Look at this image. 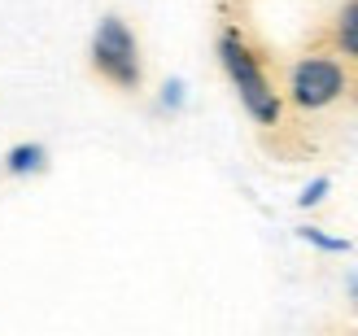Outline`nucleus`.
Here are the masks:
<instances>
[{
  "mask_svg": "<svg viewBox=\"0 0 358 336\" xmlns=\"http://www.w3.org/2000/svg\"><path fill=\"white\" fill-rule=\"evenodd\" d=\"M219 61H223V70H227L231 87L241 92V105L249 110V118L262 122V127L280 122V96H275V87H271V79L262 75L258 57L249 52V44L241 40L236 31H223V35H219Z\"/></svg>",
  "mask_w": 358,
  "mask_h": 336,
  "instance_id": "obj_1",
  "label": "nucleus"
},
{
  "mask_svg": "<svg viewBox=\"0 0 358 336\" xmlns=\"http://www.w3.org/2000/svg\"><path fill=\"white\" fill-rule=\"evenodd\" d=\"M92 70L105 79V83H114L122 87V92H136L140 87V44H136V35L131 27L122 22L118 13H105L101 22H96V35H92Z\"/></svg>",
  "mask_w": 358,
  "mask_h": 336,
  "instance_id": "obj_2",
  "label": "nucleus"
},
{
  "mask_svg": "<svg viewBox=\"0 0 358 336\" xmlns=\"http://www.w3.org/2000/svg\"><path fill=\"white\" fill-rule=\"evenodd\" d=\"M341 92H345V70L336 57H301L293 66L289 96L301 110H324V105H332Z\"/></svg>",
  "mask_w": 358,
  "mask_h": 336,
  "instance_id": "obj_3",
  "label": "nucleus"
},
{
  "mask_svg": "<svg viewBox=\"0 0 358 336\" xmlns=\"http://www.w3.org/2000/svg\"><path fill=\"white\" fill-rule=\"evenodd\" d=\"M44 162H48L44 145H13L5 153V170L9 175H35V170H44Z\"/></svg>",
  "mask_w": 358,
  "mask_h": 336,
  "instance_id": "obj_4",
  "label": "nucleus"
},
{
  "mask_svg": "<svg viewBox=\"0 0 358 336\" xmlns=\"http://www.w3.org/2000/svg\"><path fill=\"white\" fill-rule=\"evenodd\" d=\"M336 44H341V52L358 57V0H350L336 17Z\"/></svg>",
  "mask_w": 358,
  "mask_h": 336,
  "instance_id": "obj_5",
  "label": "nucleus"
},
{
  "mask_svg": "<svg viewBox=\"0 0 358 336\" xmlns=\"http://www.w3.org/2000/svg\"><path fill=\"white\" fill-rule=\"evenodd\" d=\"M301 240H310V244H319V249H328V254H345V249H350L345 240H336V236H324L319 227H301Z\"/></svg>",
  "mask_w": 358,
  "mask_h": 336,
  "instance_id": "obj_6",
  "label": "nucleus"
},
{
  "mask_svg": "<svg viewBox=\"0 0 358 336\" xmlns=\"http://www.w3.org/2000/svg\"><path fill=\"white\" fill-rule=\"evenodd\" d=\"M328 188H332L328 180H315V184H306V188H301V197H297V205H319Z\"/></svg>",
  "mask_w": 358,
  "mask_h": 336,
  "instance_id": "obj_7",
  "label": "nucleus"
},
{
  "mask_svg": "<svg viewBox=\"0 0 358 336\" xmlns=\"http://www.w3.org/2000/svg\"><path fill=\"white\" fill-rule=\"evenodd\" d=\"M162 101H166V105H171V110H175V105H179V101H184V83H179V79H171V83L162 87Z\"/></svg>",
  "mask_w": 358,
  "mask_h": 336,
  "instance_id": "obj_8",
  "label": "nucleus"
},
{
  "mask_svg": "<svg viewBox=\"0 0 358 336\" xmlns=\"http://www.w3.org/2000/svg\"><path fill=\"white\" fill-rule=\"evenodd\" d=\"M350 293H354V302H358V279H354V284H350Z\"/></svg>",
  "mask_w": 358,
  "mask_h": 336,
  "instance_id": "obj_9",
  "label": "nucleus"
}]
</instances>
